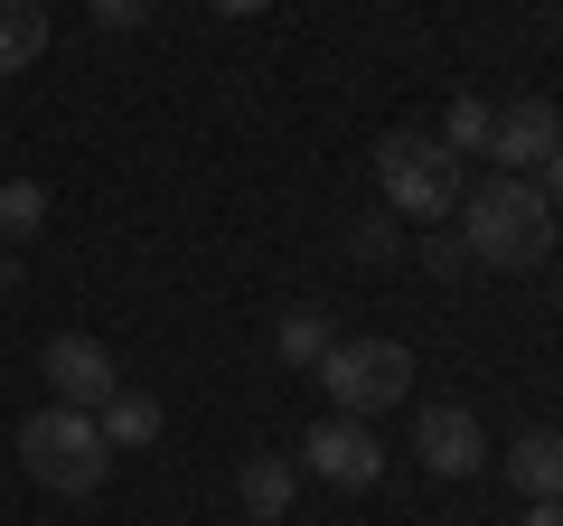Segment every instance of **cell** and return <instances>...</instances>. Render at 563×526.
<instances>
[{
  "label": "cell",
  "instance_id": "3",
  "mask_svg": "<svg viewBox=\"0 0 563 526\" xmlns=\"http://www.w3.org/2000/svg\"><path fill=\"white\" fill-rule=\"evenodd\" d=\"M20 470H29L38 489H57V498H85V489H103L113 451H103L95 414L47 405V414H29V424H20Z\"/></svg>",
  "mask_w": 563,
  "mask_h": 526
},
{
  "label": "cell",
  "instance_id": "10",
  "mask_svg": "<svg viewBox=\"0 0 563 526\" xmlns=\"http://www.w3.org/2000/svg\"><path fill=\"white\" fill-rule=\"evenodd\" d=\"M507 480H517L526 498H563V432H526V442L507 451Z\"/></svg>",
  "mask_w": 563,
  "mask_h": 526
},
{
  "label": "cell",
  "instance_id": "16",
  "mask_svg": "<svg viewBox=\"0 0 563 526\" xmlns=\"http://www.w3.org/2000/svg\"><path fill=\"white\" fill-rule=\"evenodd\" d=\"M357 254H366V263L395 254V207H385V217H357Z\"/></svg>",
  "mask_w": 563,
  "mask_h": 526
},
{
  "label": "cell",
  "instance_id": "9",
  "mask_svg": "<svg viewBox=\"0 0 563 526\" xmlns=\"http://www.w3.org/2000/svg\"><path fill=\"white\" fill-rule=\"evenodd\" d=\"M95 432H103V451H141V442H161V405L113 385V395L95 405Z\"/></svg>",
  "mask_w": 563,
  "mask_h": 526
},
{
  "label": "cell",
  "instance_id": "17",
  "mask_svg": "<svg viewBox=\"0 0 563 526\" xmlns=\"http://www.w3.org/2000/svg\"><path fill=\"white\" fill-rule=\"evenodd\" d=\"M85 10H95V29H141V10H151V0H85Z\"/></svg>",
  "mask_w": 563,
  "mask_h": 526
},
{
  "label": "cell",
  "instance_id": "1",
  "mask_svg": "<svg viewBox=\"0 0 563 526\" xmlns=\"http://www.w3.org/2000/svg\"><path fill=\"white\" fill-rule=\"evenodd\" d=\"M554 207L536 198V179H488L479 198H470V226H461V244L479 263H507V273H526V263H544L554 254Z\"/></svg>",
  "mask_w": 563,
  "mask_h": 526
},
{
  "label": "cell",
  "instance_id": "4",
  "mask_svg": "<svg viewBox=\"0 0 563 526\" xmlns=\"http://www.w3.org/2000/svg\"><path fill=\"white\" fill-rule=\"evenodd\" d=\"M320 385H329V405H339V414L366 424V414H385L404 385H413V348H404V339H339L320 358Z\"/></svg>",
  "mask_w": 563,
  "mask_h": 526
},
{
  "label": "cell",
  "instance_id": "14",
  "mask_svg": "<svg viewBox=\"0 0 563 526\" xmlns=\"http://www.w3.org/2000/svg\"><path fill=\"white\" fill-rule=\"evenodd\" d=\"M47 226V188L38 179H0V235H38Z\"/></svg>",
  "mask_w": 563,
  "mask_h": 526
},
{
  "label": "cell",
  "instance_id": "21",
  "mask_svg": "<svg viewBox=\"0 0 563 526\" xmlns=\"http://www.w3.org/2000/svg\"><path fill=\"white\" fill-rule=\"evenodd\" d=\"M544 20H554V29H563V0H544Z\"/></svg>",
  "mask_w": 563,
  "mask_h": 526
},
{
  "label": "cell",
  "instance_id": "18",
  "mask_svg": "<svg viewBox=\"0 0 563 526\" xmlns=\"http://www.w3.org/2000/svg\"><path fill=\"white\" fill-rule=\"evenodd\" d=\"M536 198H544V207H554V217H563V151H554V161H544V179H536Z\"/></svg>",
  "mask_w": 563,
  "mask_h": 526
},
{
  "label": "cell",
  "instance_id": "19",
  "mask_svg": "<svg viewBox=\"0 0 563 526\" xmlns=\"http://www.w3.org/2000/svg\"><path fill=\"white\" fill-rule=\"evenodd\" d=\"M517 526H563V498H536V507H526Z\"/></svg>",
  "mask_w": 563,
  "mask_h": 526
},
{
  "label": "cell",
  "instance_id": "13",
  "mask_svg": "<svg viewBox=\"0 0 563 526\" xmlns=\"http://www.w3.org/2000/svg\"><path fill=\"white\" fill-rule=\"evenodd\" d=\"M273 348H282V366H320V358H329L339 339H329V320H320V310H282Z\"/></svg>",
  "mask_w": 563,
  "mask_h": 526
},
{
  "label": "cell",
  "instance_id": "5",
  "mask_svg": "<svg viewBox=\"0 0 563 526\" xmlns=\"http://www.w3.org/2000/svg\"><path fill=\"white\" fill-rule=\"evenodd\" d=\"M38 376L57 385V405H66V414H95L103 395H113V358H103V339H85V329H57V339H47Z\"/></svg>",
  "mask_w": 563,
  "mask_h": 526
},
{
  "label": "cell",
  "instance_id": "8",
  "mask_svg": "<svg viewBox=\"0 0 563 526\" xmlns=\"http://www.w3.org/2000/svg\"><path fill=\"white\" fill-rule=\"evenodd\" d=\"M413 451H422V470L470 480L479 451H488V432H479V414H470V405H422V414H413Z\"/></svg>",
  "mask_w": 563,
  "mask_h": 526
},
{
  "label": "cell",
  "instance_id": "20",
  "mask_svg": "<svg viewBox=\"0 0 563 526\" xmlns=\"http://www.w3.org/2000/svg\"><path fill=\"white\" fill-rule=\"evenodd\" d=\"M217 10H225V20H254V10H263V0H217Z\"/></svg>",
  "mask_w": 563,
  "mask_h": 526
},
{
  "label": "cell",
  "instance_id": "15",
  "mask_svg": "<svg viewBox=\"0 0 563 526\" xmlns=\"http://www.w3.org/2000/svg\"><path fill=\"white\" fill-rule=\"evenodd\" d=\"M488 122H498V113H488L479 95H461V103H451V122H442V142L451 151H488Z\"/></svg>",
  "mask_w": 563,
  "mask_h": 526
},
{
  "label": "cell",
  "instance_id": "2",
  "mask_svg": "<svg viewBox=\"0 0 563 526\" xmlns=\"http://www.w3.org/2000/svg\"><path fill=\"white\" fill-rule=\"evenodd\" d=\"M376 179H385V207L413 226H442L461 207V151L442 132H385L376 142Z\"/></svg>",
  "mask_w": 563,
  "mask_h": 526
},
{
  "label": "cell",
  "instance_id": "7",
  "mask_svg": "<svg viewBox=\"0 0 563 526\" xmlns=\"http://www.w3.org/2000/svg\"><path fill=\"white\" fill-rule=\"evenodd\" d=\"M563 151V113L544 95H517L498 122H488V161H507V169H544Z\"/></svg>",
  "mask_w": 563,
  "mask_h": 526
},
{
  "label": "cell",
  "instance_id": "12",
  "mask_svg": "<svg viewBox=\"0 0 563 526\" xmlns=\"http://www.w3.org/2000/svg\"><path fill=\"white\" fill-rule=\"evenodd\" d=\"M38 47H47V10L38 0H0V76H20Z\"/></svg>",
  "mask_w": 563,
  "mask_h": 526
},
{
  "label": "cell",
  "instance_id": "6",
  "mask_svg": "<svg viewBox=\"0 0 563 526\" xmlns=\"http://www.w3.org/2000/svg\"><path fill=\"white\" fill-rule=\"evenodd\" d=\"M301 461L320 470L329 489H376V470H385V442L357 424V414H339V424H320V432L301 442Z\"/></svg>",
  "mask_w": 563,
  "mask_h": 526
},
{
  "label": "cell",
  "instance_id": "11",
  "mask_svg": "<svg viewBox=\"0 0 563 526\" xmlns=\"http://www.w3.org/2000/svg\"><path fill=\"white\" fill-rule=\"evenodd\" d=\"M291 489H301V470L291 461H244V480H235V498H244V517H291Z\"/></svg>",
  "mask_w": 563,
  "mask_h": 526
}]
</instances>
